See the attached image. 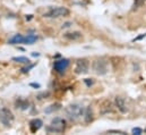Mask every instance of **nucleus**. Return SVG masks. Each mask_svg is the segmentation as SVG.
Masks as SVG:
<instances>
[{
  "mask_svg": "<svg viewBox=\"0 0 146 135\" xmlns=\"http://www.w3.org/2000/svg\"><path fill=\"white\" fill-rule=\"evenodd\" d=\"M84 111H85L84 107L82 104H78V103L70 104L66 108V114H67L68 118L72 120H77L78 118H80L84 115Z\"/></svg>",
  "mask_w": 146,
  "mask_h": 135,
  "instance_id": "obj_1",
  "label": "nucleus"
},
{
  "mask_svg": "<svg viewBox=\"0 0 146 135\" xmlns=\"http://www.w3.org/2000/svg\"><path fill=\"white\" fill-rule=\"evenodd\" d=\"M14 115L13 112L5 106H1L0 107V123L2 125H5L6 127H10L14 123Z\"/></svg>",
  "mask_w": 146,
  "mask_h": 135,
  "instance_id": "obj_2",
  "label": "nucleus"
},
{
  "mask_svg": "<svg viewBox=\"0 0 146 135\" xmlns=\"http://www.w3.org/2000/svg\"><path fill=\"white\" fill-rule=\"evenodd\" d=\"M65 128H66V122H65V119L57 117V118L52 119L51 124L46 127V131L48 132H51V133H62L65 131Z\"/></svg>",
  "mask_w": 146,
  "mask_h": 135,
  "instance_id": "obj_3",
  "label": "nucleus"
},
{
  "mask_svg": "<svg viewBox=\"0 0 146 135\" xmlns=\"http://www.w3.org/2000/svg\"><path fill=\"white\" fill-rule=\"evenodd\" d=\"M69 10L66 7H56L51 8L48 13L44 14V17H50V18H57V17H62V16H68Z\"/></svg>",
  "mask_w": 146,
  "mask_h": 135,
  "instance_id": "obj_4",
  "label": "nucleus"
},
{
  "mask_svg": "<svg viewBox=\"0 0 146 135\" xmlns=\"http://www.w3.org/2000/svg\"><path fill=\"white\" fill-rule=\"evenodd\" d=\"M93 70L98 75H104L107 73V70H108L107 63L104 60H95L93 63Z\"/></svg>",
  "mask_w": 146,
  "mask_h": 135,
  "instance_id": "obj_5",
  "label": "nucleus"
},
{
  "mask_svg": "<svg viewBox=\"0 0 146 135\" xmlns=\"http://www.w3.org/2000/svg\"><path fill=\"white\" fill-rule=\"evenodd\" d=\"M88 67H90V63L86 59H79L76 64L75 72L77 74H86L88 72Z\"/></svg>",
  "mask_w": 146,
  "mask_h": 135,
  "instance_id": "obj_6",
  "label": "nucleus"
},
{
  "mask_svg": "<svg viewBox=\"0 0 146 135\" xmlns=\"http://www.w3.org/2000/svg\"><path fill=\"white\" fill-rule=\"evenodd\" d=\"M69 66V60L68 59H60V60H56L53 64V68L56 72L58 73H62L65 72Z\"/></svg>",
  "mask_w": 146,
  "mask_h": 135,
  "instance_id": "obj_7",
  "label": "nucleus"
},
{
  "mask_svg": "<svg viewBox=\"0 0 146 135\" xmlns=\"http://www.w3.org/2000/svg\"><path fill=\"white\" fill-rule=\"evenodd\" d=\"M42 125H43V123H42L41 119H38V118L32 119V120L30 122V128H31V132H32V133H36L37 131L42 127Z\"/></svg>",
  "mask_w": 146,
  "mask_h": 135,
  "instance_id": "obj_8",
  "label": "nucleus"
},
{
  "mask_svg": "<svg viewBox=\"0 0 146 135\" xmlns=\"http://www.w3.org/2000/svg\"><path fill=\"white\" fill-rule=\"evenodd\" d=\"M115 106L117 108L121 111V112H126L127 111V107H126V102H125V99L121 98V97H115Z\"/></svg>",
  "mask_w": 146,
  "mask_h": 135,
  "instance_id": "obj_9",
  "label": "nucleus"
},
{
  "mask_svg": "<svg viewBox=\"0 0 146 135\" xmlns=\"http://www.w3.org/2000/svg\"><path fill=\"white\" fill-rule=\"evenodd\" d=\"M9 44H19V43H24V36L22 34H16L14 35L11 39H9L8 41Z\"/></svg>",
  "mask_w": 146,
  "mask_h": 135,
  "instance_id": "obj_10",
  "label": "nucleus"
},
{
  "mask_svg": "<svg viewBox=\"0 0 146 135\" xmlns=\"http://www.w3.org/2000/svg\"><path fill=\"white\" fill-rule=\"evenodd\" d=\"M65 37L68 39V40H72V41H76V40H79L82 37V33L80 32H70V33H66L65 34Z\"/></svg>",
  "mask_w": 146,
  "mask_h": 135,
  "instance_id": "obj_11",
  "label": "nucleus"
},
{
  "mask_svg": "<svg viewBox=\"0 0 146 135\" xmlns=\"http://www.w3.org/2000/svg\"><path fill=\"white\" fill-rule=\"evenodd\" d=\"M37 40V36L34 34H30L27 36H24V44H33Z\"/></svg>",
  "mask_w": 146,
  "mask_h": 135,
  "instance_id": "obj_12",
  "label": "nucleus"
},
{
  "mask_svg": "<svg viewBox=\"0 0 146 135\" xmlns=\"http://www.w3.org/2000/svg\"><path fill=\"white\" fill-rule=\"evenodd\" d=\"M84 115H85V122L86 123H91L93 120V112H92V109L90 107L86 109V111H84Z\"/></svg>",
  "mask_w": 146,
  "mask_h": 135,
  "instance_id": "obj_13",
  "label": "nucleus"
},
{
  "mask_svg": "<svg viewBox=\"0 0 146 135\" xmlns=\"http://www.w3.org/2000/svg\"><path fill=\"white\" fill-rule=\"evenodd\" d=\"M16 107L17 108H19V109H27L29 108V101H26V100H23V99H19V100H17L16 101Z\"/></svg>",
  "mask_w": 146,
  "mask_h": 135,
  "instance_id": "obj_14",
  "label": "nucleus"
},
{
  "mask_svg": "<svg viewBox=\"0 0 146 135\" xmlns=\"http://www.w3.org/2000/svg\"><path fill=\"white\" fill-rule=\"evenodd\" d=\"M11 60L15 63H19V64H30V59L26 57H14Z\"/></svg>",
  "mask_w": 146,
  "mask_h": 135,
  "instance_id": "obj_15",
  "label": "nucleus"
},
{
  "mask_svg": "<svg viewBox=\"0 0 146 135\" xmlns=\"http://www.w3.org/2000/svg\"><path fill=\"white\" fill-rule=\"evenodd\" d=\"M60 103H54V104H51L50 107H48L46 109H45V112L46 114H50V112H53V111H56V110H59L60 109Z\"/></svg>",
  "mask_w": 146,
  "mask_h": 135,
  "instance_id": "obj_16",
  "label": "nucleus"
},
{
  "mask_svg": "<svg viewBox=\"0 0 146 135\" xmlns=\"http://www.w3.org/2000/svg\"><path fill=\"white\" fill-rule=\"evenodd\" d=\"M133 134H137V135H139V134H142V128H139V127H135V128H133Z\"/></svg>",
  "mask_w": 146,
  "mask_h": 135,
  "instance_id": "obj_17",
  "label": "nucleus"
},
{
  "mask_svg": "<svg viewBox=\"0 0 146 135\" xmlns=\"http://www.w3.org/2000/svg\"><path fill=\"white\" fill-rule=\"evenodd\" d=\"M30 86H32V88H35V89H38L41 85H40L38 83H30Z\"/></svg>",
  "mask_w": 146,
  "mask_h": 135,
  "instance_id": "obj_18",
  "label": "nucleus"
},
{
  "mask_svg": "<svg viewBox=\"0 0 146 135\" xmlns=\"http://www.w3.org/2000/svg\"><path fill=\"white\" fill-rule=\"evenodd\" d=\"M85 83L87 84V86H91V85L93 84V81H91L90 78H86V80H85Z\"/></svg>",
  "mask_w": 146,
  "mask_h": 135,
  "instance_id": "obj_19",
  "label": "nucleus"
},
{
  "mask_svg": "<svg viewBox=\"0 0 146 135\" xmlns=\"http://www.w3.org/2000/svg\"><path fill=\"white\" fill-rule=\"evenodd\" d=\"M109 133H118V134H125L123 132L121 131H109Z\"/></svg>",
  "mask_w": 146,
  "mask_h": 135,
  "instance_id": "obj_20",
  "label": "nucleus"
},
{
  "mask_svg": "<svg viewBox=\"0 0 146 135\" xmlns=\"http://www.w3.org/2000/svg\"><path fill=\"white\" fill-rule=\"evenodd\" d=\"M135 1H136V5H137V6H139V5H142L145 0H135Z\"/></svg>",
  "mask_w": 146,
  "mask_h": 135,
  "instance_id": "obj_21",
  "label": "nucleus"
},
{
  "mask_svg": "<svg viewBox=\"0 0 146 135\" xmlns=\"http://www.w3.org/2000/svg\"><path fill=\"white\" fill-rule=\"evenodd\" d=\"M144 36H146V34H143V35H141V36H138L137 39H135V40H141V39H143Z\"/></svg>",
  "mask_w": 146,
  "mask_h": 135,
  "instance_id": "obj_22",
  "label": "nucleus"
},
{
  "mask_svg": "<svg viewBox=\"0 0 146 135\" xmlns=\"http://www.w3.org/2000/svg\"><path fill=\"white\" fill-rule=\"evenodd\" d=\"M32 56H33V57H37V56H40V55H38V53H35V52H33Z\"/></svg>",
  "mask_w": 146,
  "mask_h": 135,
  "instance_id": "obj_23",
  "label": "nucleus"
},
{
  "mask_svg": "<svg viewBox=\"0 0 146 135\" xmlns=\"http://www.w3.org/2000/svg\"><path fill=\"white\" fill-rule=\"evenodd\" d=\"M145 132H146V128H145Z\"/></svg>",
  "mask_w": 146,
  "mask_h": 135,
  "instance_id": "obj_24",
  "label": "nucleus"
}]
</instances>
